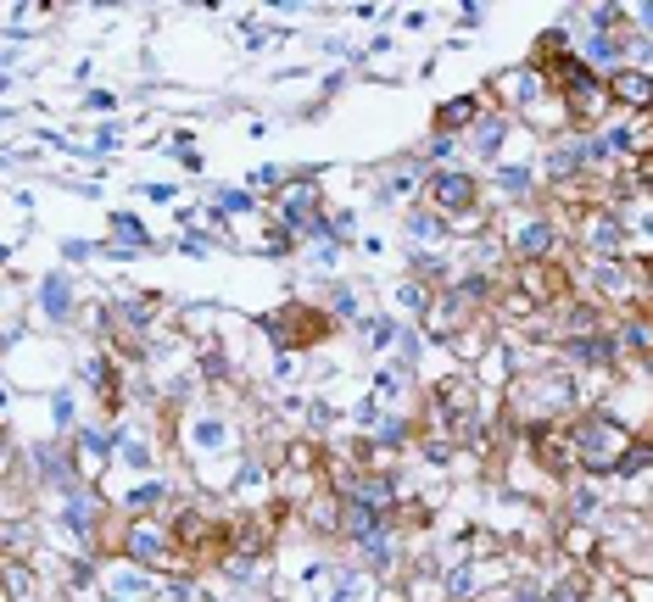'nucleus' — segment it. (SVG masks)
<instances>
[{
	"label": "nucleus",
	"instance_id": "32",
	"mask_svg": "<svg viewBox=\"0 0 653 602\" xmlns=\"http://www.w3.org/2000/svg\"><path fill=\"white\" fill-rule=\"evenodd\" d=\"M498 596H503V602H547V585L531 574V580H514V585H509V591H498Z\"/></svg>",
	"mask_w": 653,
	"mask_h": 602
},
{
	"label": "nucleus",
	"instance_id": "40",
	"mask_svg": "<svg viewBox=\"0 0 653 602\" xmlns=\"http://www.w3.org/2000/svg\"><path fill=\"white\" fill-rule=\"evenodd\" d=\"M458 23H464V29H480V23H486V12H480V7H464V12H458Z\"/></svg>",
	"mask_w": 653,
	"mask_h": 602
},
{
	"label": "nucleus",
	"instance_id": "11",
	"mask_svg": "<svg viewBox=\"0 0 653 602\" xmlns=\"http://www.w3.org/2000/svg\"><path fill=\"white\" fill-rule=\"evenodd\" d=\"M509 134H514V118L492 107V112H486V118H480V123L464 134V151H469L475 162H486V167H498V162H503V145H509Z\"/></svg>",
	"mask_w": 653,
	"mask_h": 602
},
{
	"label": "nucleus",
	"instance_id": "14",
	"mask_svg": "<svg viewBox=\"0 0 653 602\" xmlns=\"http://www.w3.org/2000/svg\"><path fill=\"white\" fill-rule=\"evenodd\" d=\"M112 452H118V463H129L134 474H151V469H156V441H151V429L134 424V418H118V424H112Z\"/></svg>",
	"mask_w": 653,
	"mask_h": 602
},
{
	"label": "nucleus",
	"instance_id": "26",
	"mask_svg": "<svg viewBox=\"0 0 653 602\" xmlns=\"http://www.w3.org/2000/svg\"><path fill=\"white\" fill-rule=\"evenodd\" d=\"M414 374L420 369H407V363H380L374 369V396L380 402H402L407 391H414Z\"/></svg>",
	"mask_w": 653,
	"mask_h": 602
},
{
	"label": "nucleus",
	"instance_id": "30",
	"mask_svg": "<svg viewBox=\"0 0 653 602\" xmlns=\"http://www.w3.org/2000/svg\"><path fill=\"white\" fill-rule=\"evenodd\" d=\"M420 358H425V335H420V324H402V335H396V363L420 369Z\"/></svg>",
	"mask_w": 653,
	"mask_h": 602
},
{
	"label": "nucleus",
	"instance_id": "31",
	"mask_svg": "<svg viewBox=\"0 0 653 602\" xmlns=\"http://www.w3.org/2000/svg\"><path fill=\"white\" fill-rule=\"evenodd\" d=\"M296 413H302V424H307V429H330V424H336V407L324 402V396H307Z\"/></svg>",
	"mask_w": 653,
	"mask_h": 602
},
{
	"label": "nucleus",
	"instance_id": "10",
	"mask_svg": "<svg viewBox=\"0 0 653 602\" xmlns=\"http://www.w3.org/2000/svg\"><path fill=\"white\" fill-rule=\"evenodd\" d=\"M609 485L614 480H592V474H569L564 480V513L576 525H598L603 507H609Z\"/></svg>",
	"mask_w": 653,
	"mask_h": 602
},
{
	"label": "nucleus",
	"instance_id": "6",
	"mask_svg": "<svg viewBox=\"0 0 653 602\" xmlns=\"http://www.w3.org/2000/svg\"><path fill=\"white\" fill-rule=\"evenodd\" d=\"M274 207V218L280 223H291L296 234L307 229V223H318L324 212H330V201H324V185H318V174H307V167H296V174H291V185L269 201Z\"/></svg>",
	"mask_w": 653,
	"mask_h": 602
},
{
	"label": "nucleus",
	"instance_id": "21",
	"mask_svg": "<svg viewBox=\"0 0 653 602\" xmlns=\"http://www.w3.org/2000/svg\"><path fill=\"white\" fill-rule=\"evenodd\" d=\"M396 335H402V318H391V313L358 318V347H369V352H396Z\"/></svg>",
	"mask_w": 653,
	"mask_h": 602
},
{
	"label": "nucleus",
	"instance_id": "38",
	"mask_svg": "<svg viewBox=\"0 0 653 602\" xmlns=\"http://www.w3.org/2000/svg\"><path fill=\"white\" fill-rule=\"evenodd\" d=\"M140 196H145V201H156V207H174L179 185H140Z\"/></svg>",
	"mask_w": 653,
	"mask_h": 602
},
{
	"label": "nucleus",
	"instance_id": "41",
	"mask_svg": "<svg viewBox=\"0 0 653 602\" xmlns=\"http://www.w3.org/2000/svg\"><path fill=\"white\" fill-rule=\"evenodd\" d=\"M352 18H358V23H380L385 12H380V7H352Z\"/></svg>",
	"mask_w": 653,
	"mask_h": 602
},
{
	"label": "nucleus",
	"instance_id": "1",
	"mask_svg": "<svg viewBox=\"0 0 653 602\" xmlns=\"http://www.w3.org/2000/svg\"><path fill=\"white\" fill-rule=\"evenodd\" d=\"M564 429H569V447H576V474H592V480H614L620 474V458L636 441L609 407H581Z\"/></svg>",
	"mask_w": 653,
	"mask_h": 602
},
{
	"label": "nucleus",
	"instance_id": "36",
	"mask_svg": "<svg viewBox=\"0 0 653 602\" xmlns=\"http://www.w3.org/2000/svg\"><path fill=\"white\" fill-rule=\"evenodd\" d=\"M96 251H101L96 240H62V256H67V263H90Z\"/></svg>",
	"mask_w": 653,
	"mask_h": 602
},
{
	"label": "nucleus",
	"instance_id": "8",
	"mask_svg": "<svg viewBox=\"0 0 653 602\" xmlns=\"http://www.w3.org/2000/svg\"><path fill=\"white\" fill-rule=\"evenodd\" d=\"M34 313H40V324H73L78 318V285L62 274V269H51V274H40L34 280Z\"/></svg>",
	"mask_w": 653,
	"mask_h": 602
},
{
	"label": "nucleus",
	"instance_id": "37",
	"mask_svg": "<svg viewBox=\"0 0 653 602\" xmlns=\"http://www.w3.org/2000/svg\"><path fill=\"white\" fill-rule=\"evenodd\" d=\"M631 29L653 40V0H636V7H631Z\"/></svg>",
	"mask_w": 653,
	"mask_h": 602
},
{
	"label": "nucleus",
	"instance_id": "29",
	"mask_svg": "<svg viewBox=\"0 0 653 602\" xmlns=\"http://www.w3.org/2000/svg\"><path fill=\"white\" fill-rule=\"evenodd\" d=\"M51 424H56V436H73V429H78V396H73V385H56L51 391Z\"/></svg>",
	"mask_w": 653,
	"mask_h": 602
},
{
	"label": "nucleus",
	"instance_id": "28",
	"mask_svg": "<svg viewBox=\"0 0 653 602\" xmlns=\"http://www.w3.org/2000/svg\"><path fill=\"white\" fill-rule=\"evenodd\" d=\"M107 223H112V240H118V245H129V251H156L151 229H145V223H140L134 212H112Z\"/></svg>",
	"mask_w": 653,
	"mask_h": 602
},
{
	"label": "nucleus",
	"instance_id": "9",
	"mask_svg": "<svg viewBox=\"0 0 653 602\" xmlns=\"http://www.w3.org/2000/svg\"><path fill=\"white\" fill-rule=\"evenodd\" d=\"M486 112H492V96L486 90H464V96H453V101H442L436 107V118H431V134H453V140H464Z\"/></svg>",
	"mask_w": 653,
	"mask_h": 602
},
{
	"label": "nucleus",
	"instance_id": "23",
	"mask_svg": "<svg viewBox=\"0 0 653 602\" xmlns=\"http://www.w3.org/2000/svg\"><path fill=\"white\" fill-rule=\"evenodd\" d=\"M324 313H330L336 324H358L363 318V296L352 280H324Z\"/></svg>",
	"mask_w": 653,
	"mask_h": 602
},
{
	"label": "nucleus",
	"instance_id": "39",
	"mask_svg": "<svg viewBox=\"0 0 653 602\" xmlns=\"http://www.w3.org/2000/svg\"><path fill=\"white\" fill-rule=\"evenodd\" d=\"M174 162H179V167H185V174H202V167H207V162H202V151H179V156H174Z\"/></svg>",
	"mask_w": 653,
	"mask_h": 602
},
{
	"label": "nucleus",
	"instance_id": "35",
	"mask_svg": "<svg viewBox=\"0 0 653 602\" xmlns=\"http://www.w3.org/2000/svg\"><path fill=\"white\" fill-rule=\"evenodd\" d=\"M174 245H179L185 256H213V234H207V229H191V234H179Z\"/></svg>",
	"mask_w": 653,
	"mask_h": 602
},
{
	"label": "nucleus",
	"instance_id": "27",
	"mask_svg": "<svg viewBox=\"0 0 653 602\" xmlns=\"http://www.w3.org/2000/svg\"><path fill=\"white\" fill-rule=\"evenodd\" d=\"M547 602H598L592 596V569H569L547 585Z\"/></svg>",
	"mask_w": 653,
	"mask_h": 602
},
{
	"label": "nucleus",
	"instance_id": "24",
	"mask_svg": "<svg viewBox=\"0 0 653 602\" xmlns=\"http://www.w3.org/2000/svg\"><path fill=\"white\" fill-rule=\"evenodd\" d=\"M480 580H486V569H480L475 558H464L458 569L442 574V602H469V596L480 591Z\"/></svg>",
	"mask_w": 653,
	"mask_h": 602
},
{
	"label": "nucleus",
	"instance_id": "3",
	"mask_svg": "<svg viewBox=\"0 0 653 602\" xmlns=\"http://www.w3.org/2000/svg\"><path fill=\"white\" fill-rule=\"evenodd\" d=\"M492 229L509 251V263H558V251L569 245L564 218H553V207H514Z\"/></svg>",
	"mask_w": 653,
	"mask_h": 602
},
{
	"label": "nucleus",
	"instance_id": "25",
	"mask_svg": "<svg viewBox=\"0 0 653 602\" xmlns=\"http://www.w3.org/2000/svg\"><path fill=\"white\" fill-rule=\"evenodd\" d=\"M258 251H263V256H280V263H285V256H296V251H302V234H296L291 223H280V218H274V207H269V223H263Z\"/></svg>",
	"mask_w": 653,
	"mask_h": 602
},
{
	"label": "nucleus",
	"instance_id": "17",
	"mask_svg": "<svg viewBox=\"0 0 653 602\" xmlns=\"http://www.w3.org/2000/svg\"><path fill=\"white\" fill-rule=\"evenodd\" d=\"M402 229H407V240H414L420 251H447V240L458 234L436 207H425V201H414V207H407V218H402Z\"/></svg>",
	"mask_w": 653,
	"mask_h": 602
},
{
	"label": "nucleus",
	"instance_id": "16",
	"mask_svg": "<svg viewBox=\"0 0 653 602\" xmlns=\"http://www.w3.org/2000/svg\"><path fill=\"white\" fill-rule=\"evenodd\" d=\"M162 507H174V485L168 480H140L112 502L118 519H151V513H162Z\"/></svg>",
	"mask_w": 653,
	"mask_h": 602
},
{
	"label": "nucleus",
	"instance_id": "33",
	"mask_svg": "<svg viewBox=\"0 0 653 602\" xmlns=\"http://www.w3.org/2000/svg\"><path fill=\"white\" fill-rule=\"evenodd\" d=\"M118 145H123V129H118V123H101V129H96V140H90V156L101 162V156H112Z\"/></svg>",
	"mask_w": 653,
	"mask_h": 602
},
{
	"label": "nucleus",
	"instance_id": "20",
	"mask_svg": "<svg viewBox=\"0 0 653 602\" xmlns=\"http://www.w3.org/2000/svg\"><path fill=\"white\" fill-rule=\"evenodd\" d=\"M302 525L324 541H341V496L336 491H318L313 502H302Z\"/></svg>",
	"mask_w": 653,
	"mask_h": 602
},
{
	"label": "nucleus",
	"instance_id": "15",
	"mask_svg": "<svg viewBox=\"0 0 653 602\" xmlns=\"http://www.w3.org/2000/svg\"><path fill=\"white\" fill-rule=\"evenodd\" d=\"M185 441H191V452H196V458H213V452H224V447L235 441V429H229V418H224V413L196 407V413H185Z\"/></svg>",
	"mask_w": 653,
	"mask_h": 602
},
{
	"label": "nucleus",
	"instance_id": "22",
	"mask_svg": "<svg viewBox=\"0 0 653 602\" xmlns=\"http://www.w3.org/2000/svg\"><path fill=\"white\" fill-rule=\"evenodd\" d=\"M213 207H218L224 223H229V218H269L252 185H224V190H213Z\"/></svg>",
	"mask_w": 653,
	"mask_h": 602
},
{
	"label": "nucleus",
	"instance_id": "34",
	"mask_svg": "<svg viewBox=\"0 0 653 602\" xmlns=\"http://www.w3.org/2000/svg\"><path fill=\"white\" fill-rule=\"evenodd\" d=\"M85 112L90 118H112L118 112V96L112 90H85Z\"/></svg>",
	"mask_w": 653,
	"mask_h": 602
},
{
	"label": "nucleus",
	"instance_id": "18",
	"mask_svg": "<svg viewBox=\"0 0 653 602\" xmlns=\"http://www.w3.org/2000/svg\"><path fill=\"white\" fill-rule=\"evenodd\" d=\"M107 591H112V596H123V602H151V596H162V580H156L151 569H140V563L118 558V563L107 569Z\"/></svg>",
	"mask_w": 653,
	"mask_h": 602
},
{
	"label": "nucleus",
	"instance_id": "7",
	"mask_svg": "<svg viewBox=\"0 0 653 602\" xmlns=\"http://www.w3.org/2000/svg\"><path fill=\"white\" fill-rule=\"evenodd\" d=\"M486 190L503 201V212L536 207L531 196H542V174H536L531 162H498V167H486Z\"/></svg>",
	"mask_w": 653,
	"mask_h": 602
},
{
	"label": "nucleus",
	"instance_id": "12",
	"mask_svg": "<svg viewBox=\"0 0 653 602\" xmlns=\"http://www.w3.org/2000/svg\"><path fill=\"white\" fill-rule=\"evenodd\" d=\"M614 335L625 347V363H653V307L647 302L614 313Z\"/></svg>",
	"mask_w": 653,
	"mask_h": 602
},
{
	"label": "nucleus",
	"instance_id": "19",
	"mask_svg": "<svg viewBox=\"0 0 653 602\" xmlns=\"http://www.w3.org/2000/svg\"><path fill=\"white\" fill-rule=\"evenodd\" d=\"M352 552H358V563H363L369 574H391V569L402 563V525H391V530H380V536L358 541Z\"/></svg>",
	"mask_w": 653,
	"mask_h": 602
},
{
	"label": "nucleus",
	"instance_id": "4",
	"mask_svg": "<svg viewBox=\"0 0 653 602\" xmlns=\"http://www.w3.org/2000/svg\"><path fill=\"white\" fill-rule=\"evenodd\" d=\"M564 234L576 245L587 263H614V256H631V234H625V218L603 201H587L564 218Z\"/></svg>",
	"mask_w": 653,
	"mask_h": 602
},
{
	"label": "nucleus",
	"instance_id": "5",
	"mask_svg": "<svg viewBox=\"0 0 653 602\" xmlns=\"http://www.w3.org/2000/svg\"><path fill=\"white\" fill-rule=\"evenodd\" d=\"M258 335L269 340L274 352H318L324 340L336 335V318L324 307H307V302H285V307L258 318Z\"/></svg>",
	"mask_w": 653,
	"mask_h": 602
},
{
	"label": "nucleus",
	"instance_id": "2",
	"mask_svg": "<svg viewBox=\"0 0 653 602\" xmlns=\"http://www.w3.org/2000/svg\"><path fill=\"white\" fill-rule=\"evenodd\" d=\"M112 552L151 569V574H185V547H179V530L168 513H151V519H112Z\"/></svg>",
	"mask_w": 653,
	"mask_h": 602
},
{
	"label": "nucleus",
	"instance_id": "13",
	"mask_svg": "<svg viewBox=\"0 0 653 602\" xmlns=\"http://www.w3.org/2000/svg\"><path fill=\"white\" fill-rule=\"evenodd\" d=\"M609 96H614L620 118H653V73L620 67V73L609 78Z\"/></svg>",
	"mask_w": 653,
	"mask_h": 602
},
{
	"label": "nucleus",
	"instance_id": "42",
	"mask_svg": "<svg viewBox=\"0 0 653 602\" xmlns=\"http://www.w3.org/2000/svg\"><path fill=\"white\" fill-rule=\"evenodd\" d=\"M101 602H123V596H112V591H101Z\"/></svg>",
	"mask_w": 653,
	"mask_h": 602
}]
</instances>
